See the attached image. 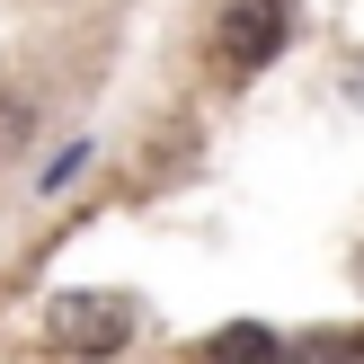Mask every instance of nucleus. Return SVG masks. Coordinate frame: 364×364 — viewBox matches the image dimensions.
I'll return each instance as SVG.
<instances>
[{
    "label": "nucleus",
    "instance_id": "4",
    "mask_svg": "<svg viewBox=\"0 0 364 364\" xmlns=\"http://www.w3.org/2000/svg\"><path fill=\"white\" fill-rule=\"evenodd\" d=\"M267 347H276L267 329H223V338H213V355H267Z\"/></svg>",
    "mask_w": 364,
    "mask_h": 364
},
{
    "label": "nucleus",
    "instance_id": "1",
    "mask_svg": "<svg viewBox=\"0 0 364 364\" xmlns=\"http://www.w3.org/2000/svg\"><path fill=\"white\" fill-rule=\"evenodd\" d=\"M284 45V0H231L223 9V71H267Z\"/></svg>",
    "mask_w": 364,
    "mask_h": 364
},
{
    "label": "nucleus",
    "instance_id": "2",
    "mask_svg": "<svg viewBox=\"0 0 364 364\" xmlns=\"http://www.w3.org/2000/svg\"><path fill=\"white\" fill-rule=\"evenodd\" d=\"M53 338L63 347H124V302H98V294H63L53 302Z\"/></svg>",
    "mask_w": 364,
    "mask_h": 364
},
{
    "label": "nucleus",
    "instance_id": "5",
    "mask_svg": "<svg viewBox=\"0 0 364 364\" xmlns=\"http://www.w3.org/2000/svg\"><path fill=\"white\" fill-rule=\"evenodd\" d=\"M355 276H364V267H355Z\"/></svg>",
    "mask_w": 364,
    "mask_h": 364
},
{
    "label": "nucleus",
    "instance_id": "3",
    "mask_svg": "<svg viewBox=\"0 0 364 364\" xmlns=\"http://www.w3.org/2000/svg\"><path fill=\"white\" fill-rule=\"evenodd\" d=\"M27 124H36L27 98H0V151H18V142H27Z\"/></svg>",
    "mask_w": 364,
    "mask_h": 364
}]
</instances>
